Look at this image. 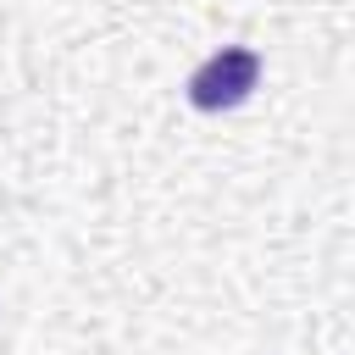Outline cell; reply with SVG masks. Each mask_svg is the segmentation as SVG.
Listing matches in <instances>:
<instances>
[{"label":"cell","mask_w":355,"mask_h":355,"mask_svg":"<svg viewBox=\"0 0 355 355\" xmlns=\"http://www.w3.org/2000/svg\"><path fill=\"white\" fill-rule=\"evenodd\" d=\"M261 89V50L250 44H222L189 72V105L194 111H233Z\"/></svg>","instance_id":"obj_1"}]
</instances>
